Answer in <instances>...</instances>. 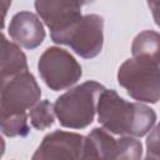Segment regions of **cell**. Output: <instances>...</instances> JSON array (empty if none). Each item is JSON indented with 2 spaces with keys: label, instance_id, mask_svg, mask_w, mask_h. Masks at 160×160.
<instances>
[{
  "label": "cell",
  "instance_id": "obj_7",
  "mask_svg": "<svg viewBox=\"0 0 160 160\" xmlns=\"http://www.w3.org/2000/svg\"><path fill=\"white\" fill-rule=\"evenodd\" d=\"M94 0H35V9L50 29L52 41L68 31L80 18L81 8Z\"/></svg>",
  "mask_w": 160,
  "mask_h": 160
},
{
  "label": "cell",
  "instance_id": "obj_11",
  "mask_svg": "<svg viewBox=\"0 0 160 160\" xmlns=\"http://www.w3.org/2000/svg\"><path fill=\"white\" fill-rule=\"evenodd\" d=\"M29 116H30V122L35 129L39 130L48 129L54 124V119H55L54 104H51L49 100L39 101L30 109Z\"/></svg>",
  "mask_w": 160,
  "mask_h": 160
},
{
  "label": "cell",
  "instance_id": "obj_4",
  "mask_svg": "<svg viewBox=\"0 0 160 160\" xmlns=\"http://www.w3.org/2000/svg\"><path fill=\"white\" fill-rule=\"evenodd\" d=\"M41 90L28 70L0 78V122L25 116L40 99Z\"/></svg>",
  "mask_w": 160,
  "mask_h": 160
},
{
  "label": "cell",
  "instance_id": "obj_10",
  "mask_svg": "<svg viewBox=\"0 0 160 160\" xmlns=\"http://www.w3.org/2000/svg\"><path fill=\"white\" fill-rule=\"evenodd\" d=\"M28 70L25 54L18 44L9 41L0 32V78L15 75Z\"/></svg>",
  "mask_w": 160,
  "mask_h": 160
},
{
  "label": "cell",
  "instance_id": "obj_5",
  "mask_svg": "<svg viewBox=\"0 0 160 160\" xmlns=\"http://www.w3.org/2000/svg\"><path fill=\"white\" fill-rule=\"evenodd\" d=\"M38 68L45 84L54 91L74 85L81 76L80 64L60 48H48L40 56Z\"/></svg>",
  "mask_w": 160,
  "mask_h": 160
},
{
  "label": "cell",
  "instance_id": "obj_1",
  "mask_svg": "<svg viewBox=\"0 0 160 160\" xmlns=\"http://www.w3.org/2000/svg\"><path fill=\"white\" fill-rule=\"evenodd\" d=\"M96 111L102 128L115 135L142 136L156 121V114L151 108L140 102H129L112 89L101 91Z\"/></svg>",
  "mask_w": 160,
  "mask_h": 160
},
{
  "label": "cell",
  "instance_id": "obj_12",
  "mask_svg": "<svg viewBox=\"0 0 160 160\" xmlns=\"http://www.w3.org/2000/svg\"><path fill=\"white\" fill-rule=\"evenodd\" d=\"M132 56L135 55H159V34L146 30L140 32L132 42Z\"/></svg>",
  "mask_w": 160,
  "mask_h": 160
},
{
  "label": "cell",
  "instance_id": "obj_6",
  "mask_svg": "<svg viewBox=\"0 0 160 160\" xmlns=\"http://www.w3.org/2000/svg\"><path fill=\"white\" fill-rule=\"evenodd\" d=\"M104 20L96 14L81 16L68 31L56 38L54 42L69 45L78 55L91 59L100 54L102 49Z\"/></svg>",
  "mask_w": 160,
  "mask_h": 160
},
{
  "label": "cell",
  "instance_id": "obj_2",
  "mask_svg": "<svg viewBox=\"0 0 160 160\" xmlns=\"http://www.w3.org/2000/svg\"><path fill=\"white\" fill-rule=\"evenodd\" d=\"M105 88L96 81H86L59 96L54 104L55 116L65 128L82 129L92 122L96 104Z\"/></svg>",
  "mask_w": 160,
  "mask_h": 160
},
{
  "label": "cell",
  "instance_id": "obj_8",
  "mask_svg": "<svg viewBox=\"0 0 160 160\" xmlns=\"http://www.w3.org/2000/svg\"><path fill=\"white\" fill-rule=\"evenodd\" d=\"M84 144V136L56 130L44 138L32 158H82Z\"/></svg>",
  "mask_w": 160,
  "mask_h": 160
},
{
  "label": "cell",
  "instance_id": "obj_9",
  "mask_svg": "<svg viewBox=\"0 0 160 160\" xmlns=\"http://www.w3.org/2000/svg\"><path fill=\"white\" fill-rule=\"evenodd\" d=\"M9 35L15 44L32 50L45 39V30L40 19L30 11L15 14L9 25Z\"/></svg>",
  "mask_w": 160,
  "mask_h": 160
},
{
  "label": "cell",
  "instance_id": "obj_14",
  "mask_svg": "<svg viewBox=\"0 0 160 160\" xmlns=\"http://www.w3.org/2000/svg\"><path fill=\"white\" fill-rule=\"evenodd\" d=\"M4 149H5V144H4V140L0 138V156H1L2 152H4Z\"/></svg>",
  "mask_w": 160,
  "mask_h": 160
},
{
  "label": "cell",
  "instance_id": "obj_3",
  "mask_svg": "<svg viewBox=\"0 0 160 160\" xmlns=\"http://www.w3.org/2000/svg\"><path fill=\"white\" fill-rule=\"evenodd\" d=\"M119 84L139 101L159 100V55H135L128 59L118 71Z\"/></svg>",
  "mask_w": 160,
  "mask_h": 160
},
{
  "label": "cell",
  "instance_id": "obj_13",
  "mask_svg": "<svg viewBox=\"0 0 160 160\" xmlns=\"http://www.w3.org/2000/svg\"><path fill=\"white\" fill-rule=\"evenodd\" d=\"M10 5H11V0H0V30L5 25V16Z\"/></svg>",
  "mask_w": 160,
  "mask_h": 160
}]
</instances>
